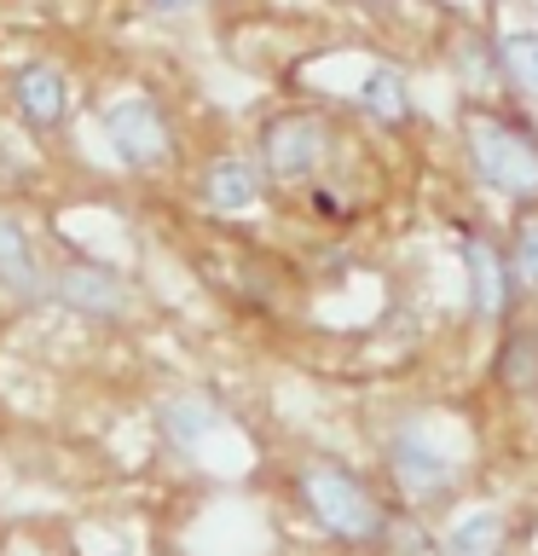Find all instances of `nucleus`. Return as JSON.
Here are the masks:
<instances>
[{
	"instance_id": "obj_1",
	"label": "nucleus",
	"mask_w": 538,
	"mask_h": 556,
	"mask_svg": "<svg viewBox=\"0 0 538 556\" xmlns=\"http://www.w3.org/2000/svg\"><path fill=\"white\" fill-rule=\"evenodd\" d=\"M458 151L469 180L492 198L533 208L538 203V128L521 111H503L492 99H475L458 116Z\"/></svg>"
},
{
	"instance_id": "obj_2",
	"label": "nucleus",
	"mask_w": 538,
	"mask_h": 556,
	"mask_svg": "<svg viewBox=\"0 0 538 556\" xmlns=\"http://www.w3.org/2000/svg\"><path fill=\"white\" fill-rule=\"evenodd\" d=\"M290 493L307 510L312 528L324 539H336V545L364 551V545H382L394 533L388 498L371 486V476H359L342 458H302L290 469Z\"/></svg>"
},
{
	"instance_id": "obj_3",
	"label": "nucleus",
	"mask_w": 538,
	"mask_h": 556,
	"mask_svg": "<svg viewBox=\"0 0 538 556\" xmlns=\"http://www.w3.org/2000/svg\"><path fill=\"white\" fill-rule=\"evenodd\" d=\"M255 156L278 191H307L336 163V122L307 104H284L255 128Z\"/></svg>"
},
{
	"instance_id": "obj_4",
	"label": "nucleus",
	"mask_w": 538,
	"mask_h": 556,
	"mask_svg": "<svg viewBox=\"0 0 538 556\" xmlns=\"http://www.w3.org/2000/svg\"><path fill=\"white\" fill-rule=\"evenodd\" d=\"M99 134L128 174H174L180 168V122L156 93H116L99 104Z\"/></svg>"
},
{
	"instance_id": "obj_5",
	"label": "nucleus",
	"mask_w": 538,
	"mask_h": 556,
	"mask_svg": "<svg viewBox=\"0 0 538 556\" xmlns=\"http://www.w3.org/2000/svg\"><path fill=\"white\" fill-rule=\"evenodd\" d=\"M382 469H388V486L411 504V510H446L469 481L463 464L446 452L440 429H428V424L382 429Z\"/></svg>"
},
{
	"instance_id": "obj_6",
	"label": "nucleus",
	"mask_w": 538,
	"mask_h": 556,
	"mask_svg": "<svg viewBox=\"0 0 538 556\" xmlns=\"http://www.w3.org/2000/svg\"><path fill=\"white\" fill-rule=\"evenodd\" d=\"M52 307L76 313L81 325H128L139 295L128 285V273L111 267V261L99 255H64L52 261Z\"/></svg>"
},
{
	"instance_id": "obj_7",
	"label": "nucleus",
	"mask_w": 538,
	"mask_h": 556,
	"mask_svg": "<svg viewBox=\"0 0 538 556\" xmlns=\"http://www.w3.org/2000/svg\"><path fill=\"white\" fill-rule=\"evenodd\" d=\"M7 104H12V116L24 134L52 139V134L69 128V116H76V76H69L59 59H24L7 76Z\"/></svg>"
},
{
	"instance_id": "obj_8",
	"label": "nucleus",
	"mask_w": 538,
	"mask_h": 556,
	"mask_svg": "<svg viewBox=\"0 0 538 556\" xmlns=\"http://www.w3.org/2000/svg\"><path fill=\"white\" fill-rule=\"evenodd\" d=\"M458 255H463V290H469V319L475 325H503L527 302L510 267V243H498L492 232H463Z\"/></svg>"
},
{
	"instance_id": "obj_9",
	"label": "nucleus",
	"mask_w": 538,
	"mask_h": 556,
	"mask_svg": "<svg viewBox=\"0 0 538 556\" xmlns=\"http://www.w3.org/2000/svg\"><path fill=\"white\" fill-rule=\"evenodd\" d=\"M191 191H197V203L208 215H249V208L267 203V168H260L255 151H215L208 163L191 174Z\"/></svg>"
},
{
	"instance_id": "obj_10",
	"label": "nucleus",
	"mask_w": 538,
	"mask_h": 556,
	"mask_svg": "<svg viewBox=\"0 0 538 556\" xmlns=\"http://www.w3.org/2000/svg\"><path fill=\"white\" fill-rule=\"evenodd\" d=\"M0 302L17 307V313L52 302V267H47L35 232L12 215V208H0Z\"/></svg>"
},
{
	"instance_id": "obj_11",
	"label": "nucleus",
	"mask_w": 538,
	"mask_h": 556,
	"mask_svg": "<svg viewBox=\"0 0 538 556\" xmlns=\"http://www.w3.org/2000/svg\"><path fill=\"white\" fill-rule=\"evenodd\" d=\"M492 389L510 400H538V302H521L510 319L498 325L492 348Z\"/></svg>"
},
{
	"instance_id": "obj_12",
	"label": "nucleus",
	"mask_w": 538,
	"mask_h": 556,
	"mask_svg": "<svg viewBox=\"0 0 538 556\" xmlns=\"http://www.w3.org/2000/svg\"><path fill=\"white\" fill-rule=\"evenodd\" d=\"M354 104H359L364 122H376L382 134H406L417 122V99H411V81H406V70H399V64H371V70H364Z\"/></svg>"
},
{
	"instance_id": "obj_13",
	"label": "nucleus",
	"mask_w": 538,
	"mask_h": 556,
	"mask_svg": "<svg viewBox=\"0 0 538 556\" xmlns=\"http://www.w3.org/2000/svg\"><path fill=\"white\" fill-rule=\"evenodd\" d=\"M440 556H510V516L492 504L451 516L440 533Z\"/></svg>"
},
{
	"instance_id": "obj_14",
	"label": "nucleus",
	"mask_w": 538,
	"mask_h": 556,
	"mask_svg": "<svg viewBox=\"0 0 538 556\" xmlns=\"http://www.w3.org/2000/svg\"><path fill=\"white\" fill-rule=\"evenodd\" d=\"M451 76H458L469 93H481V99L510 93V87H503V52H498V35L469 29L463 41H458V52H451Z\"/></svg>"
},
{
	"instance_id": "obj_15",
	"label": "nucleus",
	"mask_w": 538,
	"mask_h": 556,
	"mask_svg": "<svg viewBox=\"0 0 538 556\" xmlns=\"http://www.w3.org/2000/svg\"><path fill=\"white\" fill-rule=\"evenodd\" d=\"M156 429H163L174 446H185V452H191V446H203L208 434L220 429V412L208 406L203 394H168L163 406H156Z\"/></svg>"
},
{
	"instance_id": "obj_16",
	"label": "nucleus",
	"mask_w": 538,
	"mask_h": 556,
	"mask_svg": "<svg viewBox=\"0 0 538 556\" xmlns=\"http://www.w3.org/2000/svg\"><path fill=\"white\" fill-rule=\"evenodd\" d=\"M498 52H503V87H510V99L538 104V24L503 29Z\"/></svg>"
},
{
	"instance_id": "obj_17",
	"label": "nucleus",
	"mask_w": 538,
	"mask_h": 556,
	"mask_svg": "<svg viewBox=\"0 0 538 556\" xmlns=\"http://www.w3.org/2000/svg\"><path fill=\"white\" fill-rule=\"evenodd\" d=\"M510 267H515V285L527 302H538V203L533 208H515V220H510Z\"/></svg>"
},
{
	"instance_id": "obj_18",
	"label": "nucleus",
	"mask_w": 538,
	"mask_h": 556,
	"mask_svg": "<svg viewBox=\"0 0 538 556\" xmlns=\"http://www.w3.org/2000/svg\"><path fill=\"white\" fill-rule=\"evenodd\" d=\"M145 12H156V17H185V12H197V7H208V0H139Z\"/></svg>"
},
{
	"instance_id": "obj_19",
	"label": "nucleus",
	"mask_w": 538,
	"mask_h": 556,
	"mask_svg": "<svg viewBox=\"0 0 538 556\" xmlns=\"http://www.w3.org/2000/svg\"><path fill=\"white\" fill-rule=\"evenodd\" d=\"M354 7H364V12H382V7H394V0H354Z\"/></svg>"
}]
</instances>
